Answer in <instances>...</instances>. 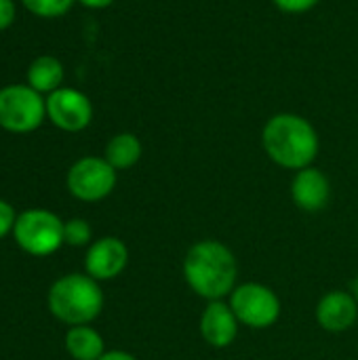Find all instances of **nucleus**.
Here are the masks:
<instances>
[{"label":"nucleus","mask_w":358,"mask_h":360,"mask_svg":"<svg viewBox=\"0 0 358 360\" xmlns=\"http://www.w3.org/2000/svg\"><path fill=\"white\" fill-rule=\"evenodd\" d=\"M65 350L74 360H99L106 354L103 338L87 325L72 327L65 333Z\"/></svg>","instance_id":"4468645a"},{"label":"nucleus","mask_w":358,"mask_h":360,"mask_svg":"<svg viewBox=\"0 0 358 360\" xmlns=\"http://www.w3.org/2000/svg\"><path fill=\"white\" fill-rule=\"evenodd\" d=\"M358 319V302L352 293L329 291L317 306V321L325 331H348Z\"/></svg>","instance_id":"9b49d317"},{"label":"nucleus","mask_w":358,"mask_h":360,"mask_svg":"<svg viewBox=\"0 0 358 360\" xmlns=\"http://www.w3.org/2000/svg\"><path fill=\"white\" fill-rule=\"evenodd\" d=\"M82 6H87V8H106V6H110L114 0H78Z\"/></svg>","instance_id":"4be33fe9"},{"label":"nucleus","mask_w":358,"mask_h":360,"mask_svg":"<svg viewBox=\"0 0 358 360\" xmlns=\"http://www.w3.org/2000/svg\"><path fill=\"white\" fill-rule=\"evenodd\" d=\"M116 186V169L99 156H84L68 171V190L84 202H97L112 194Z\"/></svg>","instance_id":"0eeeda50"},{"label":"nucleus","mask_w":358,"mask_h":360,"mask_svg":"<svg viewBox=\"0 0 358 360\" xmlns=\"http://www.w3.org/2000/svg\"><path fill=\"white\" fill-rule=\"evenodd\" d=\"M63 243L70 247H84L91 243V226L87 219H70L63 224Z\"/></svg>","instance_id":"f3484780"},{"label":"nucleus","mask_w":358,"mask_h":360,"mask_svg":"<svg viewBox=\"0 0 358 360\" xmlns=\"http://www.w3.org/2000/svg\"><path fill=\"white\" fill-rule=\"evenodd\" d=\"M200 335L213 348H228L238 335V319L222 300L211 302L200 316Z\"/></svg>","instance_id":"f8f14e48"},{"label":"nucleus","mask_w":358,"mask_h":360,"mask_svg":"<svg viewBox=\"0 0 358 360\" xmlns=\"http://www.w3.org/2000/svg\"><path fill=\"white\" fill-rule=\"evenodd\" d=\"M46 116L57 129L78 133L91 124L93 103L82 91L61 86L46 97Z\"/></svg>","instance_id":"6e6552de"},{"label":"nucleus","mask_w":358,"mask_h":360,"mask_svg":"<svg viewBox=\"0 0 358 360\" xmlns=\"http://www.w3.org/2000/svg\"><path fill=\"white\" fill-rule=\"evenodd\" d=\"M15 221H17V217H15L13 207L6 200L0 198V238H4L8 232H13Z\"/></svg>","instance_id":"6ab92c4d"},{"label":"nucleus","mask_w":358,"mask_h":360,"mask_svg":"<svg viewBox=\"0 0 358 360\" xmlns=\"http://www.w3.org/2000/svg\"><path fill=\"white\" fill-rule=\"evenodd\" d=\"M262 143L274 165L291 171H302L310 167L319 156L321 146L319 133L312 122L291 112L274 114L266 122L262 131Z\"/></svg>","instance_id":"f03ea898"},{"label":"nucleus","mask_w":358,"mask_h":360,"mask_svg":"<svg viewBox=\"0 0 358 360\" xmlns=\"http://www.w3.org/2000/svg\"><path fill=\"white\" fill-rule=\"evenodd\" d=\"M49 310L65 325H89L103 310L101 287L89 274L61 276L49 289Z\"/></svg>","instance_id":"7ed1b4c3"},{"label":"nucleus","mask_w":358,"mask_h":360,"mask_svg":"<svg viewBox=\"0 0 358 360\" xmlns=\"http://www.w3.org/2000/svg\"><path fill=\"white\" fill-rule=\"evenodd\" d=\"M116 171L131 169L139 162L141 158V141L133 133H118L114 135L108 146H106V156H103Z\"/></svg>","instance_id":"2eb2a0df"},{"label":"nucleus","mask_w":358,"mask_h":360,"mask_svg":"<svg viewBox=\"0 0 358 360\" xmlns=\"http://www.w3.org/2000/svg\"><path fill=\"white\" fill-rule=\"evenodd\" d=\"M46 116V99L30 84L0 89V127L11 133H32Z\"/></svg>","instance_id":"39448f33"},{"label":"nucleus","mask_w":358,"mask_h":360,"mask_svg":"<svg viewBox=\"0 0 358 360\" xmlns=\"http://www.w3.org/2000/svg\"><path fill=\"white\" fill-rule=\"evenodd\" d=\"M230 308L238 323L266 329L272 327L281 316V300L272 289L260 283H245L230 293Z\"/></svg>","instance_id":"423d86ee"},{"label":"nucleus","mask_w":358,"mask_h":360,"mask_svg":"<svg viewBox=\"0 0 358 360\" xmlns=\"http://www.w3.org/2000/svg\"><path fill=\"white\" fill-rule=\"evenodd\" d=\"M184 278L198 297L219 302L236 289L238 262L226 245L200 240L190 247L184 259Z\"/></svg>","instance_id":"f257e3e1"},{"label":"nucleus","mask_w":358,"mask_h":360,"mask_svg":"<svg viewBox=\"0 0 358 360\" xmlns=\"http://www.w3.org/2000/svg\"><path fill=\"white\" fill-rule=\"evenodd\" d=\"M63 82V65L57 57L53 55H42L38 59L32 61L30 70H27V84L42 93H53L57 89H61Z\"/></svg>","instance_id":"ddd939ff"},{"label":"nucleus","mask_w":358,"mask_h":360,"mask_svg":"<svg viewBox=\"0 0 358 360\" xmlns=\"http://www.w3.org/2000/svg\"><path fill=\"white\" fill-rule=\"evenodd\" d=\"M291 196L293 202L306 211V213H317L327 207L329 196H331V184L327 175L314 167H306L298 171L291 184Z\"/></svg>","instance_id":"9d476101"},{"label":"nucleus","mask_w":358,"mask_h":360,"mask_svg":"<svg viewBox=\"0 0 358 360\" xmlns=\"http://www.w3.org/2000/svg\"><path fill=\"white\" fill-rule=\"evenodd\" d=\"M21 2L30 13H34L36 17H44V19L61 17L74 4V0H21Z\"/></svg>","instance_id":"dca6fc26"},{"label":"nucleus","mask_w":358,"mask_h":360,"mask_svg":"<svg viewBox=\"0 0 358 360\" xmlns=\"http://www.w3.org/2000/svg\"><path fill=\"white\" fill-rule=\"evenodd\" d=\"M352 295L357 297V302H358V276L354 278V283H352Z\"/></svg>","instance_id":"5701e85b"},{"label":"nucleus","mask_w":358,"mask_h":360,"mask_svg":"<svg viewBox=\"0 0 358 360\" xmlns=\"http://www.w3.org/2000/svg\"><path fill=\"white\" fill-rule=\"evenodd\" d=\"M129 262V249L120 238L106 236L95 240L84 259L87 274L95 281H112L116 278Z\"/></svg>","instance_id":"1a4fd4ad"},{"label":"nucleus","mask_w":358,"mask_h":360,"mask_svg":"<svg viewBox=\"0 0 358 360\" xmlns=\"http://www.w3.org/2000/svg\"><path fill=\"white\" fill-rule=\"evenodd\" d=\"M15 19V2L13 0H0V32L6 30Z\"/></svg>","instance_id":"aec40b11"},{"label":"nucleus","mask_w":358,"mask_h":360,"mask_svg":"<svg viewBox=\"0 0 358 360\" xmlns=\"http://www.w3.org/2000/svg\"><path fill=\"white\" fill-rule=\"evenodd\" d=\"M99 360H137L133 354L129 352H122V350H112V352H106Z\"/></svg>","instance_id":"412c9836"},{"label":"nucleus","mask_w":358,"mask_h":360,"mask_svg":"<svg viewBox=\"0 0 358 360\" xmlns=\"http://www.w3.org/2000/svg\"><path fill=\"white\" fill-rule=\"evenodd\" d=\"M279 11L289 13V15H302L312 11L321 0H272Z\"/></svg>","instance_id":"a211bd4d"},{"label":"nucleus","mask_w":358,"mask_h":360,"mask_svg":"<svg viewBox=\"0 0 358 360\" xmlns=\"http://www.w3.org/2000/svg\"><path fill=\"white\" fill-rule=\"evenodd\" d=\"M63 224L46 209H30L15 221V243L34 257H46L63 245Z\"/></svg>","instance_id":"20e7f679"}]
</instances>
